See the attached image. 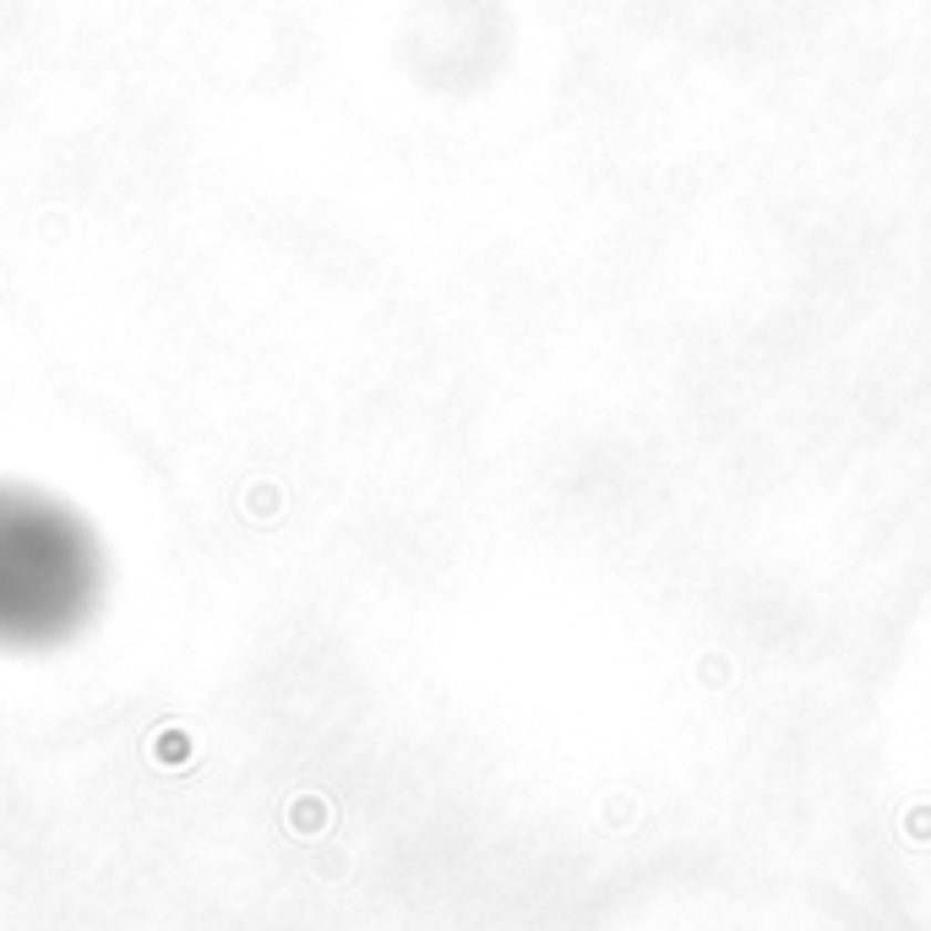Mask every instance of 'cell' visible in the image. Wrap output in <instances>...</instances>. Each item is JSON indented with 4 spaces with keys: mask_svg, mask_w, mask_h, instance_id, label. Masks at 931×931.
Returning a JSON list of instances; mask_svg holds the SVG:
<instances>
[{
    "mask_svg": "<svg viewBox=\"0 0 931 931\" xmlns=\"http://www.w3.org/2000/svg\"><path fill=\"white\" fill-rule=\"evenodd\" d=\"M104 594L87 518L28 485H0V649H55Z\"/></svg>",
    "mask_w": 931,
    "mask_h": 931,
    "instance_id": "6da1fadb",
    "label": "cell"
}]
</instances>
